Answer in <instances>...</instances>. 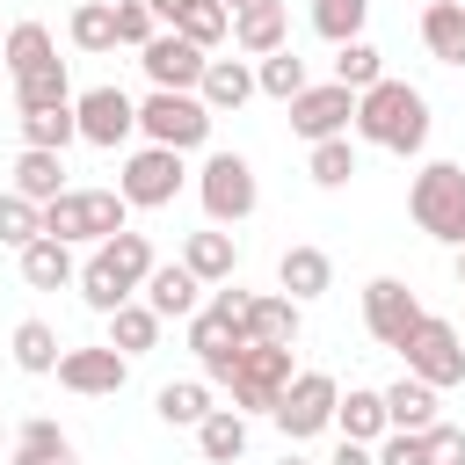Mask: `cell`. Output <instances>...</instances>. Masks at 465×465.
Instances as JSON below:
<instances>
[{"mask_svg": "<svg viewBox=\"0 0 465 465\" xmlns=\"http://www.w3.org/2000/svg\"><path fill=\"white\" fill-rule=\"evenodd\" d=\"M218 7H225V15H240V7H254V0H218Z\"/></svg>", "mask_w": 465, "mask_h": 465, "instance_id": "bcb514c9", "label": "cell"}, {"mask_svg": "<svg viewBox=\"0 0 465 465\" xmlns=\"http://www.w3.org/2000/svg\"><path fill=\"white\" fill-rule=\"evenodd\" d=\"M232 44H240L247 58L291 51V15H283V0H254V7H240V15H232Z\"/></svg>", "mask_w": 465, "mask_h": 465, "instance_id": "d6986e66", "label": "cell"}, {"mask_svg": "<svg viewBox=\"0 0 465 465\" xmlns=\"http://www.w3.org/2000/svg\"><path fill=\"white\" fill-rule=\"evenodd\" d=\"M15 196H29L36 211H44V203H58V196H65V160H58V153L22 145V160H15Z\"/></svg>", "mask_w": 465, "mask_h": 465, "instance_id": "cb8c5ba5", "label": "cell"}, {"mask_svg": "<svg viewBox=\"0 0 465 465\" xmlns=\"http://www.w3.org/2000/svg\"><path fill=\"white\" fill-rule=\"evenodd\" d=\"M73 138H80L73 102H58V109H22V145H36V153H65Z\"/></svg>", "mask_w": 465, "mask_h": 465, "instance_id": "d6a6232c", "label": "cell"}, {"mask_svg": "<svg viewBox=\"0 0 465 465\" xmlns=\"http://www.w3.org/2000/svg\"><path fill=\"white\" fill-rule=\"evenodd\" d=\"M240 341H262V349H291L298 341V298H247V320H240Z\"/></svg>", "mask_w": 465, "mask_h": 465, "instance_id": "ffe728a7", "label": "cell"}, {"mask_svg": "<svg viewBox=\"0 0 465 465\" xmlns=\"http://www.w3.org/2000/svg\"><path fill=\"white\" fill-rule=\"evenodd\" d=\"M145 7H153V22H167V29L189 36L196 51H211V44L232 29V15H225L218 0H145Z\"/></svg>", "mask_w": 465, "mask_h": 465, "instance_id": "ac0fdd59", "label": "cell"}, {"mask_svg": "<svg viewBox=\"0 0 465 465\" xmlns=\"http://www.w3.org/2000/svg\"><path fill=\"white\" fill-rule=\"evenodd\" d=\"M247 94H254V73H247L240 58H211L203 80H196V102H203L211 116H218V109H240Z\"/></svg>", "mask_w": 465, "mask_h": 465, "instance_id": "4316f807", "label": "cell"}, {"mask_svg": "<svg viewBox=\"0 0 465 465\" xmlns=\"http://www.w3.org/2000/svg\"><path fill=\"white\" fill-rule=\"evenodd\" d=\"M458 283H465V247H458Z\"/></svg>", "mask_w": 465, "mask_h": 465, "instance_id": "7dc6e473", "label": "cell"}, {"mask_svg": "<svg viewBox=\"0 0 465 465\" xmlns=\"http://www.w3.org/2000/svg\"><path fill=\"white\" fill-rule=\"evenodd\" d=\"M334 400H341V385L327 378V371H298L291 385H283V400H276V429L291 436V443H305V436H320L327 421H334Z\"/></svg>", "mask_w": 465, "mask_h": 465, "instance_id": "30bf717a", "label": "cell"}, {"mask_svg": "<svg viewBox=\"0 0 465 465\" xmlns=\"http://www.w3.org/2000/svg\"><path fill=\"white\" fill-rule=\"evenodd\" d=\"M421 458H429V465H465V429L429 421V429H421Z\"/></svg>", "mask_w": 465, "mask_h": 465, "instance_id": "7bdbcfd3", "label": "cell"}, {"mask_svg": "<svg viewBox=\"0 0 465 465\" xmlns=\"http://www.w3.org/2000/svg\"><path fill=\"white\" fill-rule=\"evenodd\" d=\"M109 7H116V44H138V51H145V44L160 36V29H153V7H145V0H109Z\"/></svg>", "mask_w": 465, "mask_h": 465, "instance_id": "b9f144b4", "label": "cell"}, {"mask_svg": "<svg viewBox=\"0 0 465 465\" xmlns=\"http://www.w3.org/2000/svg\"><path fill=\"white\" fill-rule=\"evenodd\" d=\"M124 378H131V356H116L109 341H102V349H65V356H58V385H65V392L102 400V392H124Z\"/></svg>", "mask_w": 465, "mask_h": 465, "instance_id": "e0dca14e", "label": "cell"}, {"mask_svg": "<svg viewBox=\"0 0 465 465\" xmlns=\"http://www.w3.org/2000/svg\"><path fill=\"white\" fill-rule=\"evenodd\" d=\"M291 349H262V341H240V371H232V414H276L283 385H291Z\"/></svg>", "mask_w": 465, "mask_h": 465, "instance_id": "52a82bcc", "label": "cell"}, {"mask_svg": "<svg viewBox=\"0 0 465 465\" xmlns=\"http://www.w3.org/2000/svg\"><path fill=\"white\" fill-rule=\"evenodd\" d=\"M254 87H262V94H276V102H298L312 80H305V58H298V51H269V58L254 65Z\"/></svg>", "mask_w": 465, "mask_h": 465, "instance_id": "e575fe53", "label": "cell"}, {"mask_svg": "<svg viewBox=\"0 0 465 465\" xmlns=\"http://www.w3.org/2000/svg\"><path fill=\"white\" fill-rule=\"evenodd\" d=\"M174 189H182V153H167V145H138V153L124 160L116 196H124L131 211H160V203H174Z\"/></svg>", "mask_w": 465, "mask_h": 465, "instance_id": "8fae6325", "label": "cell"}, {"mask_svg": "<svg viewBox=\"0 0 465 465\" xmlns=\"http://www.w3.org/2000/svg\"><path fill=\"white\" fill-rule=\"evenodd\" d=\"M305 174H312L320 189H341V182L356 174V145H349V138H320L312 160H305Z\"/></svg>", "mask_w": 465, "mask_h": 465, "instance_id": "ab89813d", "label": "cell"}, {"mask_svg": "<svg viewBox=\"0 0 465 465\" xmlns=\"http://www.w3.org/2000/svg\"><path fill=\"white\" fill-rule=\"evenodd\" d=\"M349 116H356V94L349 87H305L298 102H291V131L305 138V145H320V138H341L349 131Z\"/></svg>", "mask_w": 465, "mask_h": 465, "instance_id": "5bb4252c", "label": "cell"}, {"mask_svg": "<svg viewBox=\"0 0 465 465\" xmlns=\"http://www.w3.org/2000/svg\"><path fill=\"white\" fill-rule=\"evenodd\" d=\"M73 44H80V51H116V7H109V0L73 7Z\"/></svg>", "mask_w": 465, "mask_h": 465, "instance_id": "f35d334b", "label": "cell"}, {"mask_svg": "<svg viewBox=\"0 0 465 465\" xmlns=\"http://www.w3.org/2000/svg\"><path fill=\"white\" fill-rule=\"evenodd\" d=\"M138 65H145V80L153 87H167V94H196V80H203V51L189 44V36H174V29H160L145 51H138Z\"/></svg>", "mask_w": 465, "mask_h": 465, "instance_id": "7c38bea8", "label": "cell"}, {"mask_svg": "<svg viewBox=\"0 0 465 465\" xmlns=\"http://www.w3.org/2000/svg\"><path fill=\"white\" fill-rule=\"evenodd\" d=\"M363 15H371V0H312V29H320L327 44L363 36Z\"/></svg>", "mask_w": 465, "mask_h": 465, "instance_id": "74e56055", "label": "cell"}, {"mask_svg": "<svg viewBox=\"0 0 465 465\" xmlns=\"http://www.w3.org/2000/svg\"><path fill=\"white\" fill-rule=\"evenodd\" d=\"M80 269H73V247L65 240H29L22 247V283H36V291H58V283H73Z\"/></svg>", "mask_w": 465, "mask_h": 465, "instance_id": "f546056e", "label": "cell"}, {"mask_svg": "<svg viewBox=\"0 0 465 465\" xmlns=\"http://www.w3.org/2000/svg\"><path fill=\"white\" fill-rule=\"evenodd\" d=\"M73 124H80L87 145H124V138L138 131V102H131L124 87H87V94L73 102Z\"/></svg>", "mask_w": 465, "mask_h": 465, "instance_id": "4fadbf2b", "label": "cell"}, {"mask_svg": "<svg viewBox=\"0 0 465 465\" xmlns=\"http://www.w3.org/2000/svg\"><path fill=\"white\" fill-rule=\"evenodd\" d=\"M15 465H73L65 429H58V421H29V429L15 436Z\"/></svg>", "mask_w": 465, "mask_h": 465, "instance_id": "d590c367", "label": "cell"}, {"mask_svg": "<svg viewBox=\"0 0 465 465\" xmlns=\"http://www.w3.org/2000/svg\"><path fill=\"white\" fill-rule=\"evenodd\" d=\"M349 124H356L363 145H385V153H421V145H429V102H421V87H407V80L363 87Z\"/></svg>", "mask_w": 465, "mask_h": 465, "instance_id": "7a4b0ae2", "label": "cell"}, {"mask_svg": "<svg viewBox=\"0 0 465 465\" xmlns=\"http://www.w3.org/2000/svg\"><path fill=\"white\" fill-rule=\"evenodd\" d=\"M196 291H203V283H196L182 262H167V269L153 262V276H145V305H153L160 320H189V312H196Z\"/></svg>", "mask_w": 465, "mask_h": 465, "instance_id": "484cf974", "label": "cell"}, {"mask_svg": "<svg viewBox=\"0 0 465 465\" xmlns=\"http://www.w3.org/2000/svg\"><path fill=\"white\" fill-rule=\"evenodd\" d=\"M153 341H160V312H153V305L131 298V305L109 312V349H116V356H145Z\"/></svg>", "mask_w": 465, "mask_h": 465, "instance_id": "4dcf8cb0", "label": "cell"}, {"mask_svg": "<svg viewBox=\"0 0 465 465\" xmlns=\"http://www.w3.org/2000/svg\"><path fill=\"white\" fill-rule=\"evenodd\" d=\"M327 465H378V458H371V443H341Z\"/></svg>", "mask_w": 465, "mask_h": 465, "instance_id": "f6af8a7d", "label": "cell"}, {"mask_svg": "<svg viewBox=\"0 0 465 465\" xmlns=\"http://www.w3.org/2000/svg\"><path fill=\"white\" fill-rule=\"evenodd\" d=\"M145 276H153V240L145 232H109L102 247H94V262L80 269V298L94 305V312H116V305H131L138 291H145Z\"/></svg>", "mask_w": 465, "mask_h": 465, "instance_id": "3957f363", "label": "cell"}, {"mask_svg": "<svg viewBox=\"0 0 465 465\" xmlns=\"http://www.w3.org/2000/svg\"><path fill=\"white\" fill-rule=\"evenodd\" d=\"M15 363H22V371H36V378H44V371H58V334H51L44 320H22V327H15Z\"/></svg>", "mask_w": 465, "mask_h": 465, "instance_id": "60d3db41", "label": "cell"}, {"mask_svg": "<svg viewBox=\"0 0 465 465\" xmlns=\"http://www.w3.org/2000/svg\"><path fill=\"white\" fill-rule=\"evenodd\" d=\"M378 400H385V429H400V436H421L436 421V385H421V378H400Z\"/></svg>", "mask_w": 465, "mask_h": 465, "instance_id": "603a6c76", "label": "cell"}, {"mask_svg": "<svg viewBox=\"0 0 465 465\" xmlns=\"http://www.w3.org/2000/svg\"><path fill=\"white\" fill-rule=\"evenodd\" d=\"M29 240H44V211H36L29 196H15V189H7V196H0V247H15V254H22Z\"/></svg>", "mask_w": 465, "mask_h": 465, "instance_id": "8d00e7d4", "label": "cell"}, {"mask_svg": "<svg viewBox=\"0 0 465 465\" xmlns=\"http://www.w3.org/2000/svg\"><path fill=\"white\" fill-rule=\"evenodd\" d=\"M421 44L436 65H465V0H429L421 7Z\"/></svg>", "mask_w": 465, "mask_h": 465, "instance_id": "7402d4cb", "label": "cell"}, {"mask_svg": "<svg viewBox=\"0 0 465 465\" xmlns=\"http://www.w3.org/2000/svg\"><path fill=\"white\" fill-rule=\"evenodd\" d=\"M400 356H407V378H421V385H436V392L465 378V334H458L450 320H436V312H421V320L407 327Z\"/></svg>", "mask_w": 465, "mask_h": 465, "instance_id": "8992f818", "label": "cell"}, {"mask_svg": "<svg viewBox=\"0 0 465 465\" xmlns=\"http://www.w3.org/2000/svg\"><path fill=\"white\" fill-rule=\"evenodd\" d=\"M407 211H414V225H421L429 240L465 247V167L429 160V167L414 174V189H407Z\"/></svg>", "mask_w": 465, "mask_h": 465, "instance_id": "277c9868", "label": "cell"}, {"mask_svg": "<svg viewBox=\"0 0 465 465\" xmlns=\"http://www.w3.org/2000/svg\"><path fill=\"white\" fill-rule=\"evenodd\" d=\"M276 283H283V298H320L327 283H334V262L320 254V247H283V262H276Z\"/></svg>", "mask_w": 465, "mask_h": 465, "instance_id": "d4e9b609", "label": "cell"}, {"mask_svg": "<svg viewBox=\"0 0 465 465\" xmlns=\"http://www.w3.org/2000/svg\"><path fill=\"white\" fill-rule=\"evenodd\" d=\"M334 421H341V443H378L385 436V400L378 392H349V400H334Z\"/></svg>", "mask_w": 465, "mask_h": 465, "instance_id": "836d02e7", "label": "cell"}, {"mask_svg": "<svg viewBox=\"0 0 465 465\" xmlns=\"http://www.w3.org/2000/svg\"><path fill=\"white\" fill-rule=\"evenodd\" d=\"M182 269H189L196 283H232L240 240H232V232H189V240H182Z\"/></svg>", "mask_w": 465, "mask_h": 465, "instance_id": "44dd1931", "label": "cell"}, {"mask_svg": "<svg viewBox=\"0 0 465 465\" xmlns=\"http://www.w3.org/2000/svg\"><path fill=\"white\" fill-rule=\"evenodd\" d=\"M371 458H378V465H429V458H421V436H400V429H385Z\"/></svg>", "mask_w": 465, "mask_h": 465, "instance_id": "ee69618b", "label": "cell"}, {"mask_svg": "<svg viewBox=\"0 0 465 465\" xmlns=\"http://www.w3.org/2000/svg\"><path fill=\"white\" fill-rule=\"evenodd\" d=\"M240 320H247V291L218 283V298H211L203 312H189V349H196V363L218 356V349H240Z\"/></svg>", "mask_w": 465, "mask_h": 465, "instance_id": "2e32d148", "label": "cell"}, {"mask_svg": "<svg viewBox=\"0 0 465 465\" xmlns=\"http://www.w3.org/2000/svg\"><path fill=\"white\" fill-rule=\"evenodd\" d=\"M196 196H203V211H211V225H240L247 211H254V167L240 160V153H211L203 160V174H196Z\"/></svg>", "mask_w": 465, "mask_h": 465, "instance_id": "9c48e42d", "label": "cell"}, {"mask_svg": "<svg viewBox=\"0 0 465 465\" xmlns=\"http://www.w3.org/2000/svg\"><path fill=\"white\" fill-rule=\"evenodd\" d=\"M124 218H131V203L116 196V189H65L58 203H44V240H109V232H124Z\"/></svg>", "mask_w": 465, "mask_h": 465, "instance_id": "5b68a950", "label": "cell"}, {"mask_svg": "<svg viewBox=\"0 0 465 465\" xmlns=\"http://www.w3.org/2000/svg\"><path fill=\"white\" fill-rule=\"evenodd\" d=\"M138 131H145L153 145H167V153H189V145L211 138V109H203L196 94H167V87H153V94L138 102Z\"/></svg>", "mask_w": 465, "mask_h": 465, "instance_id": "ba28073f", "label": "cell"}, {"mask_svg": "<svg viewBox=\"0 0 465 465\" xmlns=\"http://www.w3.org/2000/svg\"><path fill=\"white\" fill-rule=\"evenodd\" d=\"M378 80H385V51H378V44H363V36L334 44V87L363 94V87H378Z\"/></svg>", "mask_w": 465, "mask_h": 465, "instance_id": "f1b7e54d", "label": "cell"}, {"mask_svg": "<svg viewBox=\"0 0 465 465\" xmlns=\"http://www.w3.org/2000/svg\"><path fill=\"white\" fill-rule=\"evenodd\" d=\"M283 465H305V458H283Z\"/></svg>", "mask_w": 465, "mask_h": 465, "instance_id": "c3c4849f", "label": "cell"}, {"mask_svg": "<svg viewBox=\"0 0 465 465\" xmlns=\"http://www.w3.org/2000/svg\"><path fill=\"white\" fill-rule=\"evenodd\" d=\"M0 65L15 73V109H58V102H73L65 58H58V44H51L44 22H15L0 36Z\"/></svg>", "mask_w": 465, "mask_h": 465, "instance_id": "6da1fadb", "label": "cell"}, {"mask_svg": "<svg viewBox=\"0 0 465 465\" xmlns=\"http://www.w3.org/2000/svg\"><path fill=\"white\" fill-rule=\"evenodd\" d=\"M414 320H421V305H414V291H407L400 276H378V283H363V327H371L385 349H400Z\"/></svg>", "mask_w": 465, "mask_h": 465, "instance_id": "9a60e30c", "label": "cell"}, {"mask_svg": "<svg viewBox=\"0 0 465 465\" xmlns=\"http://www.w3.org/2000/svg\"><path fill=\"white\" fill-rule=\"evenodd\" d=\"M196 443H203V458H211V465H232V458L247 450V414H232V407H211V414L196 421Z\"/></svg>", "mask_w": 465, "mask_h": 465, "instance_id": "1f68e13d", "label": "cell"}, {"mask_svg": "<svg viewBox=\"0 0 465 465\" xmlns=\"http://www.w3.org/2000/svg\"><path fill=\"white\" fill-rule=\"evenodd\" d=\"M153 414H160L167 429H196V421L211 414V385H203V378H174V385L153 392Z\"/></svg>", "mask_w": 465, "mask_h": 465, "instance_id": "83f0119b", "label": "cell"}]
</instances>
